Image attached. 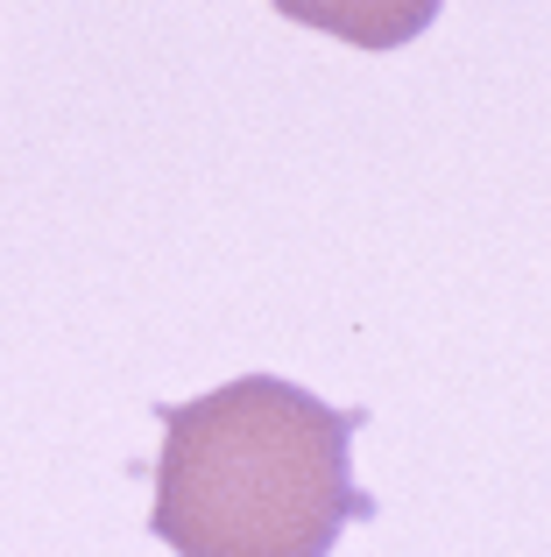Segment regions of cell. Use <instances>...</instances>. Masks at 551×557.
Here are the masks:
<instances>
[{
    "mask_svg": "<svg viewBox=\"0 0 551 557\" xmlns=\"http://www.w3.org/2000/svg\"><path fill=\"white\" fill-rule=\"evenodd\" d=\"M283 22L340 36L346 50H403L439 22L445 0H269Z\"/></svg>",
    "mask_w": 551,
    "mask_h": 557,
    "instance_id": "7a4b0ae2",
    "label": "cell"
},
{
    "mask_svg": "<svg viewBox=\"0 0 551 557\" xmlns=\"http://www.w3.org/2000/svg\"><path fill=\"white\" fill-rule=\"evenodd\" d=\"M149 530L177 557H332L375 502L354 480L368 409H332L283 374H241L163 403Z\"/></svg>",
    "mask_w": 551,
    "mask_h": 557,
    "instance_id": "6da1fadb",
    "label": "cell"
}]
</instances>
